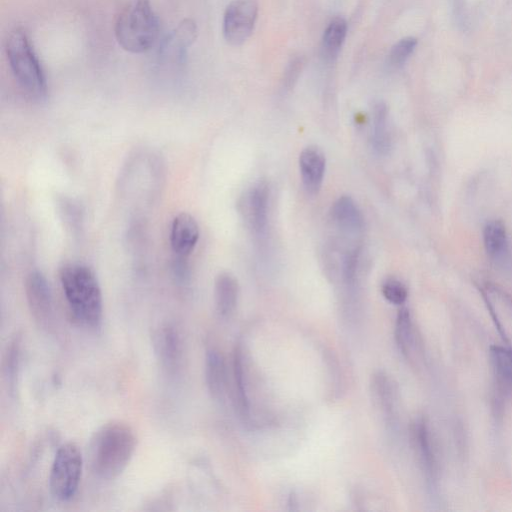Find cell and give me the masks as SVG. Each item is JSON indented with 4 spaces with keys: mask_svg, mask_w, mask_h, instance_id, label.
Instances as JSON below:
<instances>
[{
    "mask_svg": "<svg viewBox=\"0 0 512 512\" xmlns=\"http://www.w3.org/2000/svg\"><path fill=\"white\" fill-rule=\"evenodd\" d=\"M160 23L150 0H132L119 13L114 25L118 44L130 53H144L158 41Z\"/></svg>",
    "mask_w": 512,
    "mask_h": 512,
    "instance_id": "4",
    "label": "cell"
},
{
    "mask_svg": "<svg viewBox=\"0 0 512 512\" xmlns=\"http://www.w3.org/2000/svg\"><path fill=\"white\" fill-rule=\"evenodd\" d=\"M301 180L307 193L315 195L319 192L326 169V158L323 151L316 146L304 148L299 155Z\"/></svg>",
    "mask_w": 512,
    "mask_h": 512,
    "instance_id": "12",
    "label": "cell"
},
{
    "mask_svg": "<svg viewBox=\"0 0 512 512\" xmlns=\"http://www.w3.org/2000/svg\"><path fill=\"white\" fill-rule=\"evenodd\" d=\"M205 381L212 398L223 400L227 387V372L224 358L215 348L206 351Z\"/></svg>",
    "mask_w": 512,
    "mask_h": 512,
    "instance_id": "14",
    "label": "cell"
},
{
    "mask_svg": "<svg viewBox=\"0 0 512 512\" xmlns=\"http://www.w3.org/2000/svg\"><path fill=\"white\" fill-rule=\"evenodd\" d=\"M268 200L269 189L265 181L255 183L244 197V217L254 232L261 233L266 227Z\"/></svg>",
    "mask_w": 512,
    "mask_h": 512,
    "instance_id": "13",
    "label": "cell"
},
{
    "mask_svg": "<svg viewBox=\"0 0 512 512\" xmlns=\"http://www.w3.org/2000/svg\"><path fill=\"white\" fill-rule=\"evenodd\" d=\"M413 440L426 475L433 479L435 474V456L429 428L425 420H418L413 427Z\"/></svg>",
    "mask_w": 512,
    "mask_h": 512,
    "instance_id": "19",
    "label": "cell"
},
{
    "mask_svg": "<svg viewBox=\"0 0 512 512\" xmlns=\"http://www.w3.org/2000/svg\"><path fill=\"white\" fill-rule=\"evenodd\" d=\"M371 143L379 154H385L390 147V138L387 132V108L381 101L373 107Z\"/></svg>",
    "mask_w": 512,
    "mask_h": 512,
    "instance_id": "22",
    "label": "cell"
},
{
    "mask_svg": "<svg viewBox=\"0 0 512 512\" xmlns=\"http://www.w3.org/2000/svg\"><path fill=\"white\" fill-rule=\"evenodd\" d=\"M417 45V39L414 37H405L395 43L387 58V65L390 68H400L405 64Z\"/></svg>",
    "mask_w": 512,
    "mask_h": 512,
    "instance_id": "26",
    "label": "cell"
},
{
    "mask_svg": "<svg viewBox=\"0 0 512 512\" xmlns=\"http://www.w3.org/2000/svg\"><path fill=\"white\" fill-rule=\"evenodd\" d=\"M186 260L187 258L175 256L171 267L173 276L180 283H185L189 278V268Z\"/></svg>",
    "mask_w": 512,
    "mask_h": 512,
    "instance_id": "30",
    "label": "cell"
},
{
    "mask_svg": "<svg viewBox=\"0 0 512 512\" xmlns=\"http://www.w3.org/2000/svg\"><path fill=\"white\" fill-rule=\"evenodd\" d=\"M483 241L486 253L494 260L504 257L508 249L506 226L499 219L489 221L483 230Z\"/></svg>",
    "mask_w": 512,
    "mask_h": 512,
    "instance_id": "20",
    "label": "cell"
},
{
    "mask_svg": "<svg viewBox=\"0 0 512 512\" xmlns=\"http://www.w3.org/2000/svg\"><path fill=\"white\" fill-rule=\"evenodd\" d=\"M21 344V335L16 334L7 344L3 357V377L11 393L15 392L18 382L21 361Z\"/></svg>",
    "mask_w": 512,
    "mask_h": 512,
    "instance_id": "21",
    "label": "cell"
},
{
    "mask_svg": "<svg viewBox=\"0 0 512 512\" xmlns=\"http://www.w3.org/2000/svg\"><path fill=\"white\" fill-rule=\"evenodd\" d=\"M394 335L399 351L408 357L414 346L415 336L413 322L407 308H401L397 314Z\"/></svg>",
    "mask_w": 512,
    "mask_h": 512,
    "instance_id": "24",
    "label": "cell"
},
{
    "mask_svg": "<svg viewBox=\"0 0 512 512\" xmlns=\"http://www.w3.org/2000/svg\"><path fill=\"white\" fill-rule=\"evenodd\" d=\"M239 286L230 273H220L214 283V301L217 313L222 318H229L238 302Z\"/></svg>",
    "mask_w": 512,
    "mask_h": 512,
    "instance_id": "15",
    "label": "cell"
},
{
    "mask_svg": "<svg viewBox=\"0 0 512 512\" xmlns=\"http://www.w3.org/2000/svg\"><path fill=\"white\" fill-rule=\"evenodd\" d=\"M181 330L171 321L159 325L153 335L156 356L163 370L170 376L177 375L183 366L184 341Z\"/></svg>",
    "mask_w": 512,
    "mask_h": 512,
    "instance_id": "7",
    "label": "cell"
},
{
    "mask_svg": "<svg viewBox=\"0 0 512 512\" xmlns=\"http://www.w3.org/2000/svg\"><path fill=\"white\" fill-rule=\"evenodd\" d=\"M381 290L384 298L394 305H402L408 296L405 285L395 278L385 280Z\"/></svg>",
    "mask_w": 512,
    "mask_h": 512,
    "instance_id": "27",
    "label": "cell"
},
{
    "mask_svg": "<svg viewBox=\"0 0 512 512\" xmlns=\"http://www.w3.org/2000/svg\"><path fill=\"white\" fill-rule=\"evenodd\" d=\"M137 437L133 428L122 421L102 425L91 437L87 457L91 472L111 481L127 468L135 452Z\"/></svg>",
    "mask_w": 512,
    "mask_h": 512,
    "instance_id": "1",
    "label": "cell"
},
{
    "mask_svg": "<svg viewBox=\"0 0 512 512\" xmlns=\"http://www.w3.org/2000/svg\"><path fill=\"white\" fill-rule=\"evenodd\" d=\"M258 14L256 0H234L223 16V36L232 46L242 45L251 35Z\"/></svg>",
    "mask_w": 512,
    "mask_h": 512,
    "instance_id": "8",
    "label": "cell"
},
{
    "mask_svg": "<svg viewBox=\"0 0 512 512\" xmlns=\"http://www.w3.org/2000/svg\"><path fill=\"white\" fill-rule=\"evenodd\" d=\"M233 377L238 411L241 417L248 419L250 417V405L246 389L243 356L239 346L235 348L233 356Z\"/></svg>",
    "mask_w": 512,
    "mask_h": 512,
    "instance_id": "23",
    "label": "cell"
},
{
    "mask_svg": "<svg viewBox=\"0 0 512 512\" xmlns=\"http://www.w3.org/2000/svg\"><path fill=\"white\" fill-rule=\"evenodd\" d=\"M372 387L376 400L383 413L385 412L387 417H392L394 409V395L389 379L384 373L378 372L373 378Z\"/></svg>",
    "mask_w": 512,
    "mask_h": 512,
    "instance_id": "25",
    "label": "cell"
},
{
    "mask_svg": "<svg viewBox=\"0 0 512 512\" xmlns=\"http://www.w3.org/2000/svg\"><path fill=\"white\" fill-rule=\"evenodd\" d=\"M198 35L196 22L191 18L183 19L160 42L157 51V67L163 72H178L186 63L188 49Z\"/></svg>",
    "mask_w": 512,
    "mask_h": 512,
    "instance_id": "6",
    "label": "cell"
},
{
    "mask_svg": "<svg viewBox=\"0 0 512 512\" xmlns=\"http://www.w3.org/2000/svg\"><path fill=\"white\" fill-rule=\"evenodd\" d=\"M331 216L335 224L345 232L357 233L363 228L362 213L350 196L343 195L334 202Z\"/></svg>",
    "mask_w": 512,
    "mask_h": 512,
    "instance_id": "17",
    "label": "cell"
},
{
    "mask_svg": "<svg viewBox=\"0 0 512 512\" xmlns=\"http://www.w3.org/2000/svg\"><path fill=\"white\" fill-rule=\"evenodd\" d=\"M347 34V22L343 17L333 18L327 25L321 43V56L327 63L338 57Z\"/></svg>",
    "mask_w": 512,
    "mask_h": 512,
    "instance_id": "18",
    "label": "cell"
},
{
    "mask_svg": "<svg viewBox=\"0 0 512 512\" xmlns=\"http://www.w3.org/2000/svg\"><path fill=\"white\" fill-rule=\"evenodd\" d=\"M481 294L502 339L512 349V296L494 283H484Z\"/></svg>",
    "mask_w": 512,
    "mask_h": 512,
    "instance_id": "10",
    "label": "cell"
},
{
    "mask_svg": "<svg viewBox=\"0 0 512 512\" xmlns=\"http://www.w3.org/2000/svg\"><path fill=\"white\" fill-rule=\"evenodd\" d=\"M4 50L20 89L33 100H44L48 90L47 78L26 30L22 27L12 29L6 37Z\"/></svg>",
    "mask_w": 512,
    "mask_h": 512,
    "instance_id": "3",
    "label": "cell"
},
{
    "mask_svg": "<svg viewBox=\"0 0 512 512\" xmlns=\"http://www.w3.org/2000/svg\"><path fill=\"white\" fill-rule=\"evenodd\" d=\"M60 282L74 318L83 326L101 325L103 297L94 271L85 264L68 263L60 270Z\"/></svg>",
    "mask_w": 512,
    "mask_h": 512,
    "instance_id": "2",
    "label": "cell"
},
{
    "mask_svg": "<svg viewBox=\"0 0 512 512\" xmlns=\"http://www.w3.org/2000/svg\"><path fill=\"white\" fill-rule=\"evenodd\" d=\"M303 67V59L302 57H294L288 63L284 78H283V86L286 88H290L296 82L301 70Z\"/></svg>",
    "mask_w": 512,
    "mask_h": 512,
    "instance_id": "29",
    "label": "cell"
},
{
    "mask_svg": "<svg viewBox=\"0 0 512 512\" xmlns=\"http://www.w3.org/2000/svg\"><path fill=\"white\" fill-rule=\"evenodd\" d=\"M83 469V456L73 442L62 444L53 459L49 474L51 495L59 501L71 500L79 487Z\"/></svg>",
    "mask_w": 512,
    "mask_h": 512,
    "instance_id": "5",
    "label": "cell"
},
{
    "mask_svg": "<svg viewBox=\"0 0 512 512\" xmlns=\"http://www.w3.org/2000/svg\"><path fill=\"white\" fill-rule=\"evenodd\" d=\"M359 259V250L354 249L350 251L343 262V277L348 285H353L356 277V270Z\"/></svg>",
    "mask_w": 512,
    "mask_h": 512,
    "instance_id": "28",
    "label": "cell"
},
{
    "mask_svg": "<svg viewBox=\"0 0 512 512\" xmlns=\"http://www.w3.org/2000/svg\"><path fill=\"white\" fill-rule=\"evenodd\" d=\"M25 295L31 315L39 327L51 328L54 305L50 285L40 271L30 272L25 280Z\"/></svg>",
    "mask_w": 512,
    "mask_h": 512,
    "instance_id": "9",
    "label": "cell"
},
{
    "mask_svg": "<svg viewBox=\"0 0 512 512\" xmlns=\"http://www.w3.org/2000/svg\"><path fill=\"white\" fill-rule=\"evenodd\" d=\"M199 239V226L195 218L186 212L178 214L172 221L170 244L177 257L187 258Z\"/></svg>",
    "mask_w": 512,
    "mask_h": 512,
    "instance_id": "11",
    "label": "cell"
},
{
    "mask_svg": "<svg viewBox=\"0 0 512 512\" xmlns=\"http://www.w3.org/2000/svg\"><path fill=\"white\" fill-rule=\"evenodd\" d=\"M489 357L498 391L512 397V349L493 345Z\"/></svg>",
    "mask_w": 512,
    "mask_h": 512,
    "instance_id": "16",
    "label": "cell"
}]
</instances>
